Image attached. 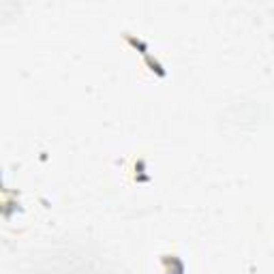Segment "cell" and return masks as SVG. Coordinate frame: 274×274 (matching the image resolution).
I'll list each match as a JSON object with an SVG mask.
<instances>
[{
	"mask_svg": "<svg viewBox=\"0 0 274 274\" xmlns=\"http://www.w3.org/2000/svg\"><path fill=\"white\" fill-rule=\"evenodd\" d=\"M161 264L165 268V274H184V261L178 255H163Z\"/></svg>",
	"mask_w": 274,
	"mask_h": 274,
	"instance_id": "1",
	"label": "cell"
},
{
	"mask_svg": "<svg viewBox=\"0 0 274 274\" xmlns=\"http://www.w3.org/2000/svg\"><path fill=\"white\" fill-rule=\"evenodd\" d=\"M146 65H148L150 67V71H152L154 75H156V77H167V69L165 67H163L161 65V60H159V58H154V56H146Z\"/></svg>",
	"mask_w": 274,
	"mask_h": 274,
	"instance_id": "2",
	"label": "cell"
},
{
	"mask_svg": "<svg viewBox=\"0 0 274 274\" xmlns=\"http://www.w3.org/2000/svg\"><path fill=\"white\" fill-rule=\"evenodd\" d=\"M122 39H125L126 43L131 45V48H135V50L142 51V54L148 56V43H146V41H142L139 37H133V34H131V32H126V30L122 32Z\"/></svg>",
	"mask_w": 274,
	"mask_h": 274,
	"instance_id": "3",
	"label": "cell"
}]
</instances>
